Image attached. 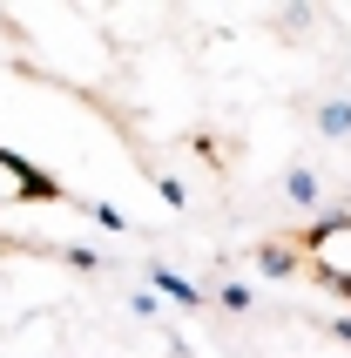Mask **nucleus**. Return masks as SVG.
I'll list each match as a JSON object with an SVG mask.
<instances>
[{
  "label": "nucleus",
  "mask_w": 351,
  "mask_h": 358,
  "mask_svg": "<svg viewBox=\"0 0 351 358\" xmlns=\"http://www.w3.org/2000/svg\"><path fill=\"white\" fill-rule=\"evenodd\" d=\"M297 250H304V271H311V278H324L338 298H351V217L317 223Z\"/></svg>",
  "instance_id": "obj_1"
},
{
  "label": "nucleus",
  "mask_w": 351,
  "mask_h": 358,
  "mask_svg": "<svg viewBox=\"0 0 351 358\" xmlns=\"http://www.w3.org/2000/svg\"><path fill=\"white\" fill-rule=\"evenodd\" d=\"M34 196H48V182H41L20 156L0 149V203H34Z\"/></svg>",
  "instance_id": "obj_2"
}]
</instances>
